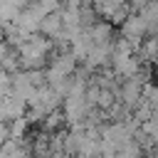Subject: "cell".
Wrapping results in <instances>:
<instances>
[{"label":"cell","instance_id":"obj_1","mask_svg":"<svg viewBox=\"0 0 158 158\" xmlns=\"http://www.w3.org/2000/svg\"><path fill=\"white\" fill-rule=\"evenodd\" d=\"M49 52H52V42L42 35H30V40L17 49V54H20V67L22 69H40V67H44V62L49 59Z\"/></svg>","mask_w":158,"mask_h":158},{"label":"cell","instance_id":"obj_2","mask_svg":"<svg viewBox=\"0 0 158 158\" xmlns=\"http://www.w3.org/2000/svg\"><path fill=\"white\" fill-rule=\"evenodd\" d=\"M91 109H94V106L89 104L86 91H72V94L62 101L64 121H67L69 126H79V123H84V118L89 116V111H91Z\"/></svg>","mask_w":158,"mask_h":158},{"label":"cell","instance_id":"obj_3","mask_svg":"<svg viewBox=\"0 0 158 158\" xmlns=\"http://www.w3.org/2000/svg\"><path fill=\"white\" fill-rule=\"evenodd\" d=\"M77 54L74 52H59L52 62H49V69H47V84L54 81V79H62V77H72L77 72Z\"/></svg>","mask_w":158,"mask_h":158},{"label":"cell","instance_id":"obj_4","mask_svg":"<svg viewBox=\"0 0 158 158\" xmlns=\"http://www.w3.org/2000/svg\"><path fill=\"white\" fill-rule=\"evenodd\" d=\"M121 35H123V37H128V40L138 47V44H141V40L148 35V25H146L143 15L133 10V12H131V15L121 22Z\"/></svg>","mask_w":158,"mask_h":158},{"label":"cell","instance_id":"obj_5","mask_svg":"<svg viewBox=\"0 0 158 158\" xmlns=\"http://www.w3.org/2000/svg\"><path fill=\"white\" fill-rule=\"evenodd\" d=\"M62 30H64V20H62V12H59V10L47 12V15L42 17V22H40V35H44V37H49V40H57V37L62 35Z\"/></svg>","mask_w":158,"mask_h":158},{"label":"cell","instance_id":"obj_6","mask_svg":"<svg viewBox=\"0 0 158 158\" xmlns=\"http://www.w3.org/2000/svg\"><path fill=\"white\" fill-rule=\"evenodd\" d=\"M86 30H89V37H91L94 44H111V42H114V22L96 20V22L89 25Z\"/></svg>","mask_w":158,"mask_h":158},{"label":"cell","instance_id":"obj_7","mask_svg":"<svg viewBox=\"0 0 158 158\" xmlns=\"http://www.w3.org/2000/svg\"><path fill=\"white\" fill-rule=\"evenodd\" d=\"M111 69L116 72L118 79H128V77H133V74L141 72V59H136L133 54H128V57L114 59V62H111Z\"/></svg>","mask_w":158,"mask_h":158},{"label":"cell","instance_id":"obj_8","mask_svg":"<svg viewBox=\"0 0 158 158\" xmlns=\"http://www.w3.org/2000/svg\"><path fill=\"white\" fill-rule=\"evenodd\" d=\"M0 104H2V111H5V118H17V116H25L27 114V101L25 99H20V96H15L12 91L5 96V99H0Z\"/></svg>","mask_w":158,"mask_h":158},{"label":"cell","instance_id":"obj_9","mask_svg":"<svg viewBox=\"0 0 158 158\" xmlns=\"http://www.w3.org/2000/svg\"><path fill=\"white\" fill-rule=\"evenodd\" d=\"M138 57H141V62H156L158 59V35H153L148 40H141Z\"/></svg>","mask_w":158,"mask_h":158},{"label":"cell","instance_id":"obj_10","mask_svg":"<svg viewBox=\"0 0 158 158\" xmlns=\"http://www.w3.org/2000/svg\"><path fill=\"white\" fill-rule=\"evenodd\" d=\"M141 15H143V20H146V25H148V32H158V0H151L143 10H141Z\"/></svg>","mask_w":158,"mask_h":158},{"label":"cell","instance_id":"obj_11","mask_svg":"<svg viewBox=\"0 0 158 158\" xmlns=\"http://www.w3.org/2000/svg\"><path fill=\"white\" fill-rule=\"evenodd\" d=\"M27 123H30V118H27V114L25 116H17V118H12V123H10V136H25V131H27Z\"/></svg>","mask_w":158,"mask_h":158},{"label":"cell","instance_id":"obj_12","mask_svg":"<svg viewBox=\"0 0 158 158\" xmlns=\"http://www.w3.org/2000/svg\"><path fill=\"white\" fill-rule=\"evenodd\" d=\"M44 12H54V10H59V5H62V0H35Z\"/></svg>","mask_w":158,"mask_h":158},{"label":"cell","instance_id":"obj_13","mask_svg":"<svg viewBox=\"0 0 158 158\" xmlns=\"http://www.w3.org/2000/svg\"><path fill=\"white\" fill-rule=\"evenodd\" d=\"M151 0H128V5H131V10H136V12H141L146 5H148Z\"/></svg>","mask_w":158,"mask_h":158},{"label":"cell","instance_id":"obj_14","mask_svg":"<svg viewBox=\"0 0 158 158\" xmlns=\"http://www.w3.org/2000/svg\"><path fill=\"white\" fill-rule=\"evenodd\" d=\"M10 138V128L5 126V121H0V143H5Z\"/></svg>","mask_w":158,"mask_h":158},{"label":"cell","instance_id":"obj_15","mask_svg":"<svg viewBox=\"0 0 158 158\" xmlns=\"http://www.w3.org/2000/svg\"><path fill=\"white\" fill-rule=\"evenodd\" d=\"M10 49H12V47H10L7 42H2V40H0V59H2V57H5V54H7Z\"/></svg>","mask_w":158,"mask_h":158},{"label":"cell","instance_id":"obj_16","mask_svg":"<svg viewBox=\"0 0 158 158\" xmlns=\"http://www.w3.org/2000/svg\"><path fill=\"white\" fill-rule=\"evenodd\" d=\"M5 25H7V22H5V20H2V15H0V32H5Z\"/></svg>","mask_w":158,"mask_h":158}]
</instances>
